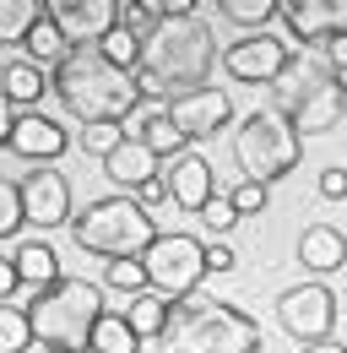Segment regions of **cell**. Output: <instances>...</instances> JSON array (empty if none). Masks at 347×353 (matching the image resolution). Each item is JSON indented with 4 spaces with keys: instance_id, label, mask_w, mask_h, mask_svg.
Returning a JSON list of instances; mask_svg holds the SVG:
<instances>
[{
    "instance_id": "obj_1",
    "label": "cell",
    "mask_w": 347,
    "mask_h": 353,
    "mask_svg": "<svg viewBox=\"0 0 347 353\" xmlns=\"http://www.w3.org/2000/svg\"><path fill=\"white\" fill-rule=\"evenodd\" d=\"M49 82H54V98H60L82 125H98V120L125 125L136 109H147L136 77L120 71V65H109V60L98 54V44H76V49H71V60H65Z\"/></svg>"
},
{
    "instance_id": "obj_2",
    "label": "cell",
    "mask_w": 347,
    "mask_h": 353,
    "mask_svg": "<svg viewBox=\"0 0 347 353\" xmlns=\"http://www.w3.org/2000/svg\"><path fill=\"white\" fill-rule=\"evenodd\" d=\"M39 348L49 353H92V332L103 321V283L92 277H54L49 288H39L28 299Z\"/></svg>"
},
{
    "instance_id": "obj_3",
    "label": "cell",
    "mask_w": 347,
    "mask_h": 353,
    "mask_svg": "<svg viewBox=\"0 0 347 353\" xmlns=\"http://www.w3.org/2000/svg\"><path fill=\"white\" fill-rule=\"evenodd\" d=\"M212 65H217V44L201 17H163V28L141 44V71L163 77L174 92L207 88Z\"/></svg>"
},
{
    "instance_id": "obj_4",
    "label": "cell",
    "mask_w": 347,
    "mask_h": 353,
    "mask_svg": "<svg viewBox=\"0 0 347 353\" xmlns=\"http://www.w3.org/2000/svg\"><path fill=\"white\" fill-rule=\"evenodd\" d=\"M163 228H152L147 207L136 196H103L82 207L71 218V239L82 245L87 256H103V261H120V256H147V245L158 239Z\"/></svg>"
},
{
    "instance_id": "obj_5",
    "label": "cell",
    "mask_w": 347,
    "mask_h": 353,
    "mask_svg": "<svg viewBox=\"0 0 347 353\" xmlns=\"http://www.w3.org/2000/svg\"><path fill=\"white\" fill-rule=\"evenodd\" d=\"M299 152H304V141L293 131V120H282L271 109H255L233 136V158H239L244 179H255V185H277L282 174H293Z\"/></svg>"
},
{
    "instance_id": "obj_6",
    "label": "cell",
    "mask_w": 347,
    "mask_h": 353,
    "mask_svg": "<svg viewBox=\"0 0 347 353\" xmlns=\"http://www.w3.org/2000/svg\"><path fill=\"white\" fill-rule=\"evenodd\" d=\"M141 266H147V277H152V294L185 299V294H196L201 277H207V245H201L196 234H174V228H163V234L147 245Z\"/></svg>"
},
{
    "instance_id": "obj_7",
    "label": "cell",
    "mask_w": 347,
    "mask_h": 353,
    "mask_svg": "<svg viewBox=\"0 0 347 353\" xmlns=\"http://www.w3.org/2000/svg\"><path fill=\"white\" fill-rule=\"evenodd\" d=\"M277 326L309 348V343H326L331 332H337V294L320 283V277H304L293 288H282L277 294Z\"/></svg>"
},
{
    "instance_id": "obj_8",
    "label": "cell",
    "mask_w": 347,
    "mask_h": 353,
    "mask_svg": "<svg viewBox=\"0 0 347 353\" xmlns=\"http://www.w3.org/2000/svg\"><path fill=\"white\" fill-rule=\"evenodd\" d=\"M169 353H260V326L250 310L217 305L212 321H201L190 337H179Z\"/></svg>"
},
{
    "instance_id": "obj_9",
    "label": "cell",
    "mask_w": 347,
    "mask_h": 353,
    "mask_svg": "<svg viewBox=\"0 0 347 353\" xmlns=\"http://www.w3.org/2000/svg\"><path fill=\"white\" fill-rule=\"evenodd\" d=\"M288 49L282 39H271V33H244V39H233V44L222 49V71L233 77V82H250V88H271L282 71H288Z\"/></svg>"
},
{
    "instance_id": "obj_10",
    "label": "cell",
    "mask_w": 347,
    "mask_h": 353,
    "mask_svg": "<svg viewBox=\"0 0 347 353\" xmlns=\"http://www.w3.org/2000/svg\"><path fill=\"white\" fill-rule=\"evenodd\" d=\"M71 147V136L60 120H49V114H6V152H17V158H28L33 169H54V158Z\"/></svg>"
},
{
    "instance_id": "obj_11",
    "label": "cell",
    "mask_w": 347,
    "mask_h": 353,
    "mask_svg": "<svg viewBox=\"0 0 347 353\" xmlns=\"http://www.w3.org/2000/svg\"><path fill=\"white\" fill-rule=\"evenodd\" d=\"M169 120L185 131V141H207L217 136L228 120H233V98L222 88H190V92H174L169 103Z\"/></svg>"
},
{
    "instance_id": "obj_12",
    "label": "cell",
    "mask_w": 347,
    "mask_h": 353,
    "mask_svg": "<svg viewBox=\"0 0 347 353\" xmlns=\"http://www.w3.org/2000/svg\"><path fill=\"white\" fill-rule=\"evenodd\" d=\"M17 185H22V201H28V228H65L76 218L71 212V179L60 169H28Z\"/></svg>"
},
{
    "instance_id": "obj_13",
    "label": "cell",
    "mask_w": 347,
    "mask_h": 353,
    "mask_svg": "<svg viewBox=\"0 0 347 353\" xmlns=\"http://www.w3.org/2000/svg\"><path fill=\"white\" fill-rule=\"evenodd\" d=\"M331 82V71H326V60H320V49H304V54H293L288 60V71L271 82V114H282V120H293L304 103L315 98V92Z\"/></svg>"
},
{
    "instance_id": "obj_14",
    "label": "cell",
    "mask_w": 347,
    "mask_h": 353,
    "mask_svg": "<svg viewBox=\"0 0 347 353\" xmlns=\"http://www.w3.org/2000/svg\"><path fill=\"white\" fill-rule=\"evenodd\" d=\"M282 22L304 49H326L347 33V0H282Z\"/></svg>"
},
{
    "instance_id": "obj_15",
    "label": "cell",
    "mask_w": 347,
    "mask_h": 353,
    "mask_svg": "<svg viewBox=\"0 0 347 353\" xmlns=\"http://www.w3.org/2000/svg\"><path fill=\"white\" fill-rule=\"evenodd\" d=\"M125 0H49V17L71 33V44H103L120 28Z\"/></svg>"
},
{
    "instance_id": "obj_16",
    "label": "cell",
    "mask_w": 347,
    "mask_h": 353,
    "mask_svg": "<svg viewBox=\"0 0 347 353\" xmlns=\"http://www.w3.org/2000/svg\"><path fill=\"white\" fill-rule=\"evenodd\" d=\"M163 185H169V201L179 212H207V201L222 196V185L212 179V163L201 152H185V158L163 163Z\"/></svg>"
},
{
    "instance_id": "obj_17",
    "label": "cell",
    "mask_w": 347,
    "mask_h": 353,
    "mask_svg": "<svg viewBox=\"0 0 347 353\" xmlns=\"http://www.w3.org/2000/svg\"><path fill=\"white\" fill-rule=\"evenodd\" d=\"M299 266L309 277L326 283V272H342L347 266V234L337 223H309L299 234Z\"/></svg>"
},
{
    "instance_id": "obj_18",
    "label": "cell",
    "mask_w": 347,
    "mask_h": 353,
    "mask_svg": "<svg viewBox=\"0 0 347 353\" xmlns=\"http://www.w3.org/2000/svg\"><path fill=\"white\" fill-rule=\"evenodd\" d=\"M125 136H130V141H147L163 163H174V158L190 152V147H185V131L169 120V109H136V114L125 120Z\"/></svg>"
},
{
    "instance_id": "obj_19",
    "label": "cell",
    "mask_w": 347,
    "mask_h": 353,
    "mask_svg": "<svg viewBox=\"0 0 347 353\" xmlns=\"http://www.w3.org/2000/svg\"><path fill=\"white\" fill-rule=\"evenodd\" d=\"M103 174L109 185H125V190H141V185H152V179H163V158L147 147V141H120V152L103 163Z\"/></svg>"
},
{
    "instance_id": "obj_20",
    "label": "cell",
    "mask_w": 347,
    "mask_h": 353,
    "mask_svg": "<svg viewBox=\"0 0 347 353\" xmlns=\"http://www.w3.org/2000/svg\"><path fill=\"white\" fill-rule=\"evenodd\" d=\"M342 114H347V82H342V77H331V82L293 114V131H299V141H304V136H326Z\"/></svg>"
},
{
    "instance_id": "obj_21",
    "label": "cell",
    "mask_w": 347,
    "mask_h": 353,
    "mask_svg": "<svg viewBox=\"0 0 347 353\" xmlns=\"http://www.w3.org/2000/svg\"><path fill=\"white\" fill-rule=\"evenodd\" d=\"M125 315H130V326L141 332V343H169V326H174V299L169 294H136L125 305Z\"/></svg>"
},
{
    "instance_id": "obj_22",
    "label": "cell",
    "mask_w": 347,
    "mask_h": 353,
    "mask_svg": "<svg viewBox=\"0 0 347 353\" xmlns=\"http://www.w3.org/2000/svg\"><path fill=\"white\" fill-rule=\"evenodd\" d=\"M43 65H33L28 54L22 60H11L6 65V103H11V114H33V103L43 98Z\"/></svg>"
},
{
    "instance_id": "obj_23",
    "label": "cell",
    "mask_w": 347,
    "mask_h": 353,
    "mask_svg": "<svg viewBox=\"0 0 347 353\" xmlns=\"http://www.w3.org/2000/svg\"><path fill=\"white\" fill-rule=\"evenodd\" d=\"M11 261H17V272H22V283H39V288H49L54 277H65L49 239H22V245L11 250Z\"/></svg>"
},
{
    "instance_id": "obj_24",
    "label": "cell",
    "mask_w": 347,
    "mask_h": 353,
    "mask_svg": "<svg viewBox=\"0 0 347 353\" xmlns=\"http://www.w3.org/2000/svg\"><path fill=\"white\" fill-rule=\"evenodd\" d=\"M92 353H141V332L130 326L125 310H103V321L92 332Z\"/></svg>"
},
{
    "instance_id": "obj_25",
    "label": "cell",
    "mask_w": 347,
    "mask_h": 353,
    "mask_svg": "<svg viewBox=\"0 0 347 353\" xmlns=\"http://www.w3.org/2000/svg\"><path fill=\"white\" fill-rule=\"evenodd\" d=\"M43 11H49V0H6L0 6V39L6 44H28V33L43 22Z\"/></svg>"
},
{
    "instance_id": "obj_26",
    "label": "cell",
    "mask_w": 347,
    "mask_h": 353,
    "mask_svg": "<svg viewBox=\"0 0 347 353\" xmlns=\"http://www.w3.org/2000/svg\"><path fill=\"white\" fill-rule=\"evenodd\" d=\"M33 348H39V332H33L28 305H0V353H33Z\"/></svg>"
},
{
    "instance_id": "obj_27",
    "label": "cell",
    "mask_w": 347,
    "mask_h": 353,
    "mask_svg": "<svg viewBox=\"0 0 347 353\" xmlns=\"http://www.w3.org/2000/svg\"><path fill=\"white\" fill-rule=\"evenodd\" d=\"M222 17L244 33H266V22L282 17V0H222Z\"/></svg>"
},
{
    "instance_id": "obj_28",
    "label": "cell",
    "mask_w": 347,
    "mask_h": 353,
    "mask_svg": "<svg viewBox=\"0 0 347 353\" xmlns=\"http://www.w3.org/2000/svg\"><path fill=\"white\" fill-rule=\"evenodd\" d=\"M103 288H114V294H147L152 288V277H147V266H141V256H120V261L103 266Z\"/></svg>"
},
{
    "instance_id": "obj_29",
    "label": "cell",
    "mask_w": 347,
    "mask_h": 353,
    "mask_svg": "<svg viewBox=\"0 0 347 353\" xmlns=\"http://www.w3.org/2000/svg\"><path fill=\"white\" fill-rule=\"evenodd\" d=\"M120 141H125V125H114V120L82 125V136H76V147H82L87 158H98V163H109V158L120 152Z\"/></svg>"
},
{
    "instance_id": "obj_30",
    "label": "cell",
    "mask_w": 347,
    "mask_h": 353,
    "mask_svg": "<svg viewBox=\"0 0 347 353\" xmlns=\"http://www.w3.org/2000/svg\"><path fill=\"white\" fill-rule=\"evenodd\" d=\"M98 54H103L109 65H120V71H130V77L141 71V39H136L130 28H114V33H109V39L98 44Z\"/></svg>"
},
{
    "instance_id": "obj_31",
    "label": "cell",
    "mask_w": 347,
    "mask_h": 353,
    "mask_svg": "<svg viewBox=\"0 0 347 353\" xmlns=\"http://www.w3.org/2000/svg\"><path fill=\"white\" fill-rule=\"evenodd\" d=\"M120 28H130L141 44L163 28V0H125V11H120Z\"/></svg>"
},
{
    "instance_id": "obj_32",
    "label": "cell",
    "mask_w": 347,
    "mask_h": 353,
    "mask_svg": "<svg viewBox=\"0 0 347 353\" xmlns=\"http://www.w3.org/2000/svg\"><path fill=\"white\" fill-rule=\"evenodd\" d=\"M28 228V201H22V185H0V239H17Z\"/></svg>"
},
{
    "instance_id": "obj_33",
    "label": "cell",
    "mask_w": 347,
    "mask_h": 353,
    "mask_svg": "<svg viewBox=\"0 0 347 353\" xmlns=\"http://www.w3.org/2000/svg\"><path fill=\"white\" fill-rule=\"evenodd\" d=\"M228 201L239 207V218H250V212H266V201H271V185H255V179H244V185H233V190H228Z\"/></svg>"
},
{
    "instance_id": "obj_34",
    "label": "cell",
    "mask_w": 347,
    "mask_h": 353,
    "mask_svg": "<svg viewBox=\"0 0 347 353\" xmlns=\"http://www.w3.org/2000/svg\"><path fill=\"white\" fill-rule=\"evenodd\" d=\"M201 223H207V228H212L217 239H222V234H228V228L239 223V207H233L228 196H217V201H207V212H201Z\"/></svg>"
},
{
    "instance_id": "obj_35",
    "label": "cell",
    "mask_w": 347,
    "mask_h": 353,
    "mask_svg": "<svg viewBox=\"0 0 347 353\" xmlns=\"http://www.w3.org/2000/svg\"><path fill=\"white\" fill-rule=\"evenodd\" d=\"M320 60H326V71H331V77H342V82H347V33H337L331 44L320 49Z\"/></svg>"
},
{
    "instance_id": "obj_36",
    "label": "cell",
    "mask_w": 347,
    "mask_h": 353,
    "mask_svg": "<svg viewBox=\"0 0 347 353\" xmlns=\"http://www.w3.org/2000/svg\"><path fill=\"white\" fill-rule=\"evenodd\" d=\"M320 196H326V201H342L347 196V169H320Z\"/></svg>"
},
{
    "instance_id": "obj_37",
    "label": "cell",
    "mask_w": 347,
    "mask_h": 353,
    "mask_svg": "<svg viewBox=\"0 0 347 353\" xmlns=\"http://www.w3.org/2000/svg\"><path fill=\"white\" fill-rule=\"evenodd\" d=\"M207 272H233V245H228V239H212V245H207Z\"/></svg>"
},
{
    "instance_id": "obj_38",
    "label": "cell",
    "mask_w": 347,
    "mask_h": 353,
    "mask_svg": "<svg viewBox=\"0 0 347 353\" xmlns=\"http://www.w3.org/2000/svg\"><path fill=\"white\" fill-rule=\"evenodd\" d=\"M17 288H22V272H17V261L6 256V261H0V305H11Z\"/></svg>"
},
{
    "instance_id": "obj_39",
    "label": "cell",
    "mask_w": 347,
    "mask_h": 353,
    "mask_svg": "<svg viewBox=\"0 0 347 353\" xmlns=\"http://www.w3.org/2000/svg\"><path fill=\"white\" fill-rule=\"evenodd\" d=\"M136 201H141V207H158V201H169V185H163V179H152V185H141V190H136Z\"/></svg>"
},
{
    "instance_id": "obj_40",
    "label": "cell",
    "mask_w": 347,
    "mask_h": 353,
    "mask_svg": "<svg viewBox=\"0 0 347 353\" xmlns=\"http://www.w3.org/2000/svg\"><path fill=\"white\" fill-rule=\"evenodd\" d=\"M299 353H347V343H337V337H326V343H309V348Z\"/></svg>"
},
{
    "instance_id": "obj_41",
    "label": "cell",
    "mask_w": 347,
    "mask_h": 353,
    "mask_svg": "<svg viewBox=\"0 0 347 353\" xmlns=\"http://www.w3.org/2000/svg\"><path fill=\"white\" fill-rule=\"evenodd\" d=\"M33 353H49V348H33Z\"/></svg>"
},
{
    "instance_id": "obj_42",
    "label": "cell",
    "mask_w": 347,
    "mask_h": 353,
    "mask_svg": "<svg viewBox=\"0 0 347 353\" xmlns=\"http://www.w3.org/2000/svg\"><path fill=\"white\" fill-rule=\"evenodd\" d=\"M260 353H266V348H260Z\"/></svg>"
}]
</instances>
